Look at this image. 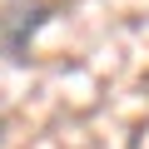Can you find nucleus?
<instances>
[{
  "mask_svg": "<svg viewBox=\"0 0 149 149\" xmlns=\"http://www.w3.org/2000/svg\"><path fill=\"white\" fill-rule=\"evenodd\" d=\"M0 144H5V119H0Z\"/></svg>",
  "mask_w": 149,
  "mask_h": 149,
  "instance_id": "2",
  "label": "nucleus"
},
{
  "mask_svg": "<svg viewBox=\"0 0 149 149\" xmlns=\"http://www.w3.org/2000/svg\"><path fill=\"white\" fill-rule=\"evenodd\" d=\"M50 20V5H30V10H10L5 20H0V45H5V55L10 60H25V50H30V40H35V30Z\"/></svg>",
  "mask_w": 149,
  "mask_h": 149,
  "instance_id": "1",
  "label": "nucleus"
}]
</instances>
